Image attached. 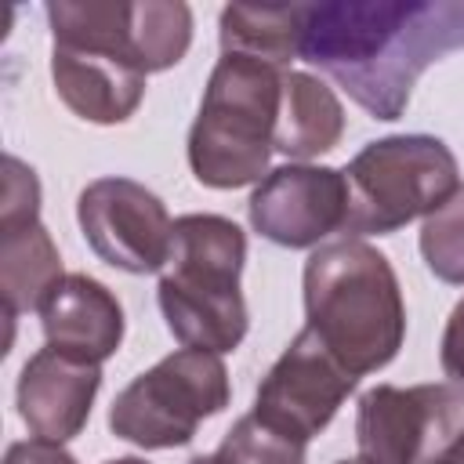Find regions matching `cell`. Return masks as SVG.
Instances as JSON below:
<instances>
[{
  "mask_svg": "<svg viewBox=\"0 0 464 464\" xmlns=\"http://www.w3.org/2000/svg\"><path fill=\"white\" fill-rule=\"evenodd\" d=\"M453 51H464V0L304 4L301 58L373 120H399L417 76Z\"/></svg>",
  "mask_w": 464,
  "mask_h": 464,
  "instance_id": "6da1fadb",
  "label": "cell"
},
{
  "mask_svg": "<svg viewBox=\"0 0 464 464\" xmlns=\"http://www.w3.org/2000/svg\"><path fill=\"white\" fill-rule=\"evenodd\" d=\"M304 326L355 377L388 366L406 337V304L392 261L362 239H334L301 272Z\"/></svg>",
  "mask_w": 464,
  "mask_h": 464,
  "instance_id": "7a4b0ae2",
  "label": "cell"
},
{
  "mask_svg": "<svg viewBox=\"0 0 464 464\" xmlns=\"http://www.w3.org/2000/svg\"><path fill=\"white\" fill-rule=\"evenodd\" d=\"M246 232L221 214L174 218L170 257L160 272L156 301L181 348L225 355L246 337L250 315L239 290Z\"/></svg>",
  "mask_w": 464,
  "mask_h": 464,
  "instance_id": "3957f363",
  "label": "cell"
},
{
  "mask_svg": "<svg viewBox=\"0 0 464 464\" xmlns=\"http://www.w3.org/2000/svg\"><path fill=\"white\" fill-rule=\"evenodd\" d=\"M283 72L246 54H221L188 130V167L207 188H243L268 174Z\"/></svg>",
  "mask_w": 464,
  "mask_h": 464,
  "instance_id": "277c9868",
  "label": "cell"
},
{
  "mask_svg": "<svg viewBox=\"0 0 464 464\" xmlns=\"http://www.w3.org/2000/svg\"><path fill=\"white\" fill-rule=\"evenodd\" d=\"M344 236H388L435 214L460 188V167L435 134H388L366 141L344 167Z\"/></svg>",
  "mask_w": 464,
  "mask_h": 464,
  "instance_id": "5b68a950",
  "label": "cell"
},
{
  "mask_svg": "<svg viewBox=\"0 0 464 464\" xmlns=\"http://www.w3.org/2000/svg\"><path fill=\"white\" fill-rule=\"evenodd\" d=\"M232 399L221 355L203 348H178L152 370L138 373L109 410L116 439L141 450H174L196 439V428L221 413Z\"/></svg>",
  "mask_w": 464,
  "mask_h": 464,
  "instance_id": "8992f818",
  "label": "cell"
},
{
  "mask_svg": "<svg viewBox=\"0 0 464 464\" xmlns=\"http://www.w3.org/2000/svg\"><path fill=\"white\" fill-rule=\"evenodd\" d=\"M76 221L87 246L120 272H160L170 257L174 221L163 199L134 178L91 181L76 199Z\"/></svg>",
  "mask_w": 464,
  "mask_h": 464,
  "instance_id": "52a82bcc",
  "label": "cell"
},
{
  "mask_svg": "<svg viewBox=\"0 0 464 464\" xmlns=\"http://www.w3.org/2000/svg\"><path fill=\"white\" fill-rule=\"evenodd\" d=\"M355 381L359 377L344 370L341 359L304 326L261 377L250 413L308 446V439H315L334 420Z\"/></svg>",
  "mask_w": 464,
  "mask_h": 464,
  "instance_id": "ba28073f",
  "label": "cell"
},
{
  "mask_svg": "<svg viewBox=\"0 0 464 464\" xmlns=\"http://www.w3.org/2000/svg\"><path fill=\"white\" fill-rule=\"evenodd\" d=\"M246 214L250 228L268 243L290 250H315L330 232L344 228V170L319 163H283L254 185Z\"/></svg>",
  "mask_w": 464,
  "mask_h": 464,
  "instance_id": "9c48e42d",
  "label": "cell"
},
{
  "mask_svg": "<svg viewBox=\"0 0 464 464\" xmlns=\"http://www.w3.org/2000/svg\"><path fill=\"white\" fill-rule=\"evenodd\" d=\"M102 388V366L80 362L51 344H44L18 373L14 402L33 439L69 442L83 431L94 395Z\"/></svg>",
  "mask_w": 464,
  "mask_h": 464,
  "instance_id": "30bf717a",
  "label": "cell"
},
{
  "mask_svg": "<svg viewBox=\"0 0 464 464\" xmlns=\"http://www.w3.org/2000/svg\"><path fill=\"white\" fill-rule=\"evenodd\" d=\"M51 80L58 98L87 123H123L134 116V109L145 98V72H138L130 62L76 47V44H54L51 47Z\"/></svg>",
  "mask_w": 464,
  "mask_h": 464,
  "instance_id": "8fae6325",
  "label": "cell"
},
{
  "mask_svg": "<svg viewBox=\"0 0 464 464\" xmlns=\"http://www.w3.org/2000/svg\"><path fill=\"white\" fill-rule=\"evenodd\" d=\"M40 326L51 348L102 366L123 341V308L105 283L83 272H69L44 297Z\"/></svg>",
  "mask_w": 464,
  "mask_h": 464,
  "instance_id": "7c38bea8",
  "label": "cell"
},
{
  "mask_svg": "<svg viewBox=\"0 0 464 464\" xmlns=\"http://www.w3.org/2000/svg\"><path fill=\"white\" fill-rule=\"evenodd\" d=\"M344 134V109L319 76L290 69L283 72V102L276 120V152L294 163H308L319 152H330Z\"/></svg>",
  "mask_w": 464,
  "mask_h": 464,
  "instance_id": "4fadbf2b",
  "label": "cell"
},
{
  "mask_svg": "<svg viewBox=\"0 0 464 464\" xmlns=\"http://www.w3.org/2000/svg\"><path fill=\"white\" fill-rule=\"evenodd\" d=\"M65 279L62 254L40 221L0 225V294L7 319L40 312L44 297Z\"/></svg>",
  "mask_w": 464,
  "mask_h": 464,
  "instance_id": "5bb4252c",
  "label": "cell"
},
{
  "mask_svg": "<svg viewBox=\"0 0 464 464\" xmlns=\"http://www.w3.org/2000/svg\"><path fill=\"white\" fill-rule=\"evenodd\" d=\"M359 457L370 464H417L420 457V395L413 388L377 384L359 395L355 410Z\"/></svg>",
  "mask_w": 464,
  "mask_h": 464,
  "instance_id": "9a60e30c",
  "label": "cell"
},
{
  "mask_svg": "<svg viewBox=\"0 0 464 464\" xmlns=\"http://www.w3.org/2000/svg\"><path fill=\"white\" fill-rule=\"evenodd\" d=\"M301 18L304 4H228L218 18L221 54H246L286 69L301 58Z\"/></svg>",
  "mask_w": 464,
  "mask_h": 464,
  "instance_id": "2e32d148",
  "label": "cell"
},
{
  "mask_svg": "<svg viewBox=\"0 0 464 464\" xmlns=\"http://www.w3.org/2000/svg\"><path fill=\"white\" fill-rule=\"evenodd\" d=\"M130 40L145 76L174 69L192 44V7L181 0H134Z\"/></svg>",
  "mask_w": 464,
  "mask_h": 464,
  "instance_id": "e0dca14e",
  "label": "cell"
},
{
  "mask_svg": "<svg viewBox=\"0 0 464 464\" xmlns=\"http://www.w3.org/2000/svg\"><path fill=\"white\" fill-rule=\"evenodd\" d=\"M420 457L417 464H464V384H417Z\"/></svg>",
  "mask_w": 464,
  "mask_h": 464,
  "instance_id": "ac0fdd59",
  "label": "cell"
},
{
  "mask_svg": "<svg viewBox=\"0 0 464 464\" xmlns=\"http://www.w3.org/2000/svg\"><path fill=\"white\" fill-rule=\"evenodd\" d=\"M417 246L435 279L464 286V188L424 218Z\"/></svg>",
  "mask_w": 464,
  "mask_h": 464,
  "instance_id": "d6986e66",
  "label": "cell"
},
{
  "mask_svg": "<svg viewBox=\"0 0 464 464\" xmlns=\"http://www.w3.org/2000/svg\"><path fill=\"white\" fill-rule=\"evenodd\" d=\"M225 464H304V442L268 428L257 413L239 417L221 446H218Z\"/></svg>",
  "mask_w": 464,
  "mask_h": 464,
  "instance_id": "ffe728a7",
  "label": "cell"
},
{
  "mask_svg": "<svg viewBox=\"0 0 464 464\" xmlns=\"http://www.w3.org/2000/svg\"><path fill=\"white\" fill-rule=\"evenodd\" d=\"M22 221H40V181L33 167H25L18 156H7L0 225H22Z\"/></svg>",
  "mask_w": 464,
  "mask_h": 464,
  "instance_id": "44dd1931",
  "label": "cell"
},
{
  "mask_svg": "<svg viewBox=\"0 0 464 464\" xmlns=\"http://www.w3.org/2000/svg\"><path fill=\"white\" fill-rule=\"evenodd\" d=\"M439 362H442V370L453 384H464V297L453 304V312L446 319L442 344H439Z\"/></svg>",
  "mask_w": 464,
  "mask_h": 464,
  "instance_id": "7402d4cb",
  "label": "cell"
},
{
  "mask_svg": "<svg viewBox=\"0 0 464 464\" xmlns=\"http://www.w3.org/2000/svg\"><path fill=\"white\" fill-rule=\"evenodd\" d=\"M4 464H76V457L69 450H62V442L22 439V442H11L7 446Z\"/></svg>",
  "mask_w": 464,
  "mask_h": 464,
  "instance_id": "603a6c76",
  "label": "cell"
},
{
  "mask_svg": "<svg viewBox=\"0 0 464 464\" xmlns=\"http://www.w3.org/2000/svg\"><path fill=\"white\" fill-rule=\"evenodd\" d=\"M188 464H225V460H221V453L214 450V453H196Z\"/></svg>",
  "mask_w": 464,
  "mask_h": 464,
  "instance_id": "cb8c5ba5",
  "label": "cell"
},
{
  "mask_svg": "<svg viewBox=\"0 0 464 464\" xmlns=\"http://www.w3.org/2000/svg\"><path fill=\"white\" fill-rule=\"evenodd\" d=\"M102 464H149L141 457H116V460H102Z\"/></svg>",
  "mask_w": 464,
  "mask_h": 464,
  "instance_id": "d4e9b609",
  "label": "cell"
},
{
  "mask_svg": "<svg viewBox=\"0 0 464 464\" xmlns=\"http://www.w3.org/2000/svg\"><path fill=\"white\" fill-rule=\"evenodd\" d=\"M337 464H370V460H362V457H348V460H337Z\"/></svg>",
  "mask_w": 464,
  "mask_h": 464,
  "instance_id": "484cf974",
  "label": "cell"
}]
</instances>
